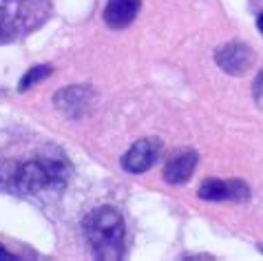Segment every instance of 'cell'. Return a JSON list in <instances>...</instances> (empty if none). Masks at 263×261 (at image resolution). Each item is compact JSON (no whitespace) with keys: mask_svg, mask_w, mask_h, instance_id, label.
<instances>
[{"mask_svg":"<svg viewBox=\"0 0 263 261\" xmlns=\"http://www.w3.org/2000/svg\"><path fill=\"white\" fill-rule=\"evenodd\" d=\"M71 179V164L62 153H42L29 162L16 166L11 173V184L18 193L35 195L42 191H60Z\"/></svg>","mask_w":263,"mask_h":261,"instance_id":"cell-1","label":"cell"},{"mask_svg":"<svg viewBox=\"0 0 263 261\" xmlns=\"http://www.w3.org/2000/svg\"><path fill=\"white\" fill-rule=\"evenodd\" d=\"M84 235L98 259L115 261L124 252V219L113 206H100L84 219Z\"/></svg>","mask_w":263,"mask_h":261,"instance_id":"cell-2","label":"cell"},{"mask_svg":"<svg viewBox=\"0 0 263 261\" xmlns=\"http://www.w3.org/2000/svg\"><path fill=\"white\" fill-rule=\"evenodd\" d=\"M51 16V0H0V42L35 31Z\"/></svg>","mask_w":263,"mask_h":261,"instance_id":"cell-3","label":"cell"},{"mask_svg":"<svg viewBox=\"0 0 263 261\" xmlns=\"http://www.w3.org/2000/svg\"><path fill=\"white\" fill-rule=\"evenodd\" d=\"M159 153H162V142L157 137H144L126 151V155L122 157V169L133 175H140L153 169V164L159 159Z\"/></svg>","mask_w":263,"mask_h":261,"instance_id":"cell-4","label":"cell"},{"mask_svg":"<svg viewBox=\"0 0 263 261\" xmlns=\"http://www.w3.org/2000/svg\"><path fill=\"white\" fill-rule=\"evenodd\" d=\"M215 60L226 73L241 76L254 64V51L243 42H228V45L217 49Z\"/></svg>","mask_w":263,"mask_h":261,"instance_id":"cell-5","label":"cell"},{"mask_svg":"<svg viewBox=\"0 0 263 261\" xmlns=\"http://www.w3.org/2000/svg\"><path fill=\"white\" fill-rule=\"evenodd\" d=\"M197 195L206 201H246L250 197V188L241 179H228V182L226 179H206L199 186Z\"/></svg>","mask_w":263,"mask_h":261,"instance_id":"cell-6","label":"cell"},{"mask_svg":"<svg viewBox=\"0 0 263 261\" xmlns=\"http://www.w3.org/2000/svg\"><path fill=\"white\" fill-rule=\"evenodd\" d=\"M140 7L142 0H108L102 16H104V23L111 29H122L133 23Z\"/></svg>","mask_w":263,"mask_h":261,"instance_id":"cell-7","label":"cell"},{"mask_svg":"<svg viewBox=\"0 0 263 261\" xmlns=\"http://www.w3.org/2000/svg\"><path fill=\"white\" fill-rule=\"evenodd\" d=\"M195 166H197L195 151H177L164 166V179L168 184H184L191 179Z\"/></svg>","mask_w":263,"mask_h":261,"instance_id":"cell-8","label":"cell"},{"mask_svg":"<svg viewBox=\"0 0 263 261\" xmlns=\"http://www.w3.org/2000/svg\"><path fill=\"white\" fill-rule=\"evenodd\" d=\"M89 98H91V91L86 86H69V89H62L55 96V104L60 111L71 115V118H80L86 111Z\"/></svg>","mask_w":263,"mask_h":261,"instance_id":"cell-9","label":"cell"},{"mask_svg":"<svg viewBox=\"0 0 263 261\" xmlns=\"http://www.w3.org/2000/svg\"><path fill=\"white\" fill-rule=\"evenodd\" d=\"M51 71H53V69H51L49 64H38V67L29 69L27 73L23 76V80H20V86H18V89H20V91L31 89V86H33V84H38L40 80H45L47 76H51Z\"/></svg>","mask_w":263,"mask_h":261,"instance_id":"cell-10","label":"cell"},{"mask_svg":"<svg viewBox=\"0 0 263 261\" xmlns=\"http://www.w3.org/2000/svg\"><path fill=\"white\" fill-rule=\"evenodd\" d=\"M252 98H254V102H257V106L263 108V71L257 76V80H254V84H252Z\"/></svg>","mask_w":263,"mask_h":261,"instance_id":"cell-11","label":"cell"},{"mask_svg":"<svg viewBox=\"0 0 263 261\" xmlns=\"http://www.w3.org/2000/svg\"><path fill=\"white\" fill-rule=\"evenodd\" d=\"M0 259H13V255H11L9 250H5L3 246H0Z\"/></svg>","mask_w":263,"mask_h":261,"instance_id":"cell-12","label":"cell"},{"mask_svg":"<svg viewBox=\"0 0 263 261\" xmlns=\"http://www.w3.org/2000/svg\"><path fill=\"white\" fill-rule=\"evenodd\" d=\"M257 27H259V31L263 33V11L259 13V18H257Z\"/></svg>","mask_w":263,"mask_h":261,"instance_id":"cell-13","label":"cell"}]
</instances>
